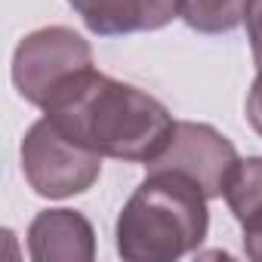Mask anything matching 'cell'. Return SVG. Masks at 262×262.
Returning <instances> with one entry per match:
<instances>
[{
    "label": "cell",
    "mask_w": 262,
    "mask_h": 262,
    "mask_svg": "<svg viewBox=\"0 0 262 262\" xmlns=\"http://www.w3.org/2000/svg\"><path fill=\"white\" fill-rule=\"evenodd\" d=\"M43 114L77 145L129 164H151L176 126L167 105L151 93L96 68L62 83L43 105Z\"/></svg>",
    "instance_id": "1"
},
{
    "label": "cell",
    "mask_w": 262,
    "mask_h": 262,
    "mask_svg": "<svg viewBox=\"0 0 262 262\" xmlns=\"http://www.w3.org/2000/svg\"><path fill=\"white\" fill-rule=\"evenodd\" d=\"M207 201L179 173H148L117 216V253L126 262H170L198 250L210 228Z\"/></svg>",
    "instance_id": "2"
},
{
    "label": "cell",
    "mask_w": 262,
    "mask_h": 262,
    "mask_svg": "<svg viewBox=\"0 0 262 262\" xmlns=\"http://www.w3.org/2000/svg\"><path fill=\"white\" fill-rule=\"evenodd\" d=\"M99 173L102 158L68 139L47 114L28 126L22 139V176L34 194L50 201L74 198L90 191Z\"/></svg>",
    "instance_id": "3"
},
{
    "label": "cell",
    "mask_w": 262,
    "mask_h": 262,
    "mask_svg": "<svg viewBox=\"0 0 262 262\" xmlns=\"http://www.w3.org/2000/svg\"><path fill=\"white\" fill-rule=\"evenodd\" d=\"M86 68H93V47L65 25H47L25 34L13 53V83L19 96L37 108Z\"/></svg>",
    "instance_id": "4"
},
{
    "label": "cell",
    "mask_w": 262,
    "mask_h": 262,
    "mask_svg": "<svg viewBox=\"0 0 262 262\" xmlns=\"http://www.w3.org/2000/svg\"><path fill=\"white\" fill-rule=\"evenodd\" d=\"M237 164H241L237 148L216 126L194 123V120H176L167 148L145 167L148 173H158V170L179 173L191 179L213 201V198H225L228 179L237 170Z\"/></svg>",
    "instance_id": "5"
},
{
    "label": "cell",
    "mask_w": 262,
    "mask_h": 262,
    "mask_svg": "<svg viewBox=\"0 0 262 262\" xmlns=\"http://www.w3.org/2000/svg\"><path fill=\"white\" fill-rule=\"evenodd\" d=\"M68 7L99 37L158 31L182 16V0H68Z\"/></svg>",
    "instance_id": "6"
},
{
    "label": "cell",
    "mask_w": 262,
    "mask_h": 262,
    "mask_svg": "<svg viewBox=\"0 0 262 262\" xmlns=\"http://www.w3.org/2000/svg\"><path fill=\"white\" fill-rule=\"evenodd\" d=\"M28 256L34 262H90L96 231L77 210H43L28 225Z\"/></svg>",
    "instance_id": "7"
},
{
    "label": "cell",
    "mask_w": 262,
    "mask_h": 262,
    "mask_svg": "<svg viewBox=\"0 0 262 262\" xmlns=\"http://www.w3.org/2000/svg\"><path fill=\"white\" fill-rule=\"evenodd\" d=\"M250 0H182V19L201 34L234 31L247 16Z\"/></svg>",
    "instance_id": "8"
},
{
    "label": "cell",
    "mask_w": 262,
    "mask_h": 262,
    "mask_svg": "<svg viewBox=\"0 0 262 262\" xmlns=\"http://www.w3.org/2000/svg\"><path fill=\"white\" fill-rule=\"evenodd\" d=\"M244 25H247V40H250L256 68H262V0H250Z\"/></svg>",
    "instance_id": "9"
},
{
    "label": "cell",
    "mask_w": 262,
    "mask_h": 262,
    "mask_svg": "<svg viewBox=\"0 0 262 262\" xmlns=\"http://www.w3.org/2000/svg\"><path fill=\"white\" fill-rule=\"evenodd\" d=\"M244 111H247V123L262 136V68L256 71L250 90H247V102H244Z\"/></svg>",
    "instance_id": "10"
},
{
    "label": "cell",
    "mask_w": 262,
    "mask_h": 262,
    "mask_svg": "<svg viewBox=\"0 0 262 262\" xmlns=\"http://www.w3.org/2000/svg\"><path fill=\"white\" fill-rule=\"evenodd\" d=\"M241 228H244V253L253 262H262V216L244 222Z\"/></svg>",
    "instance_id": "11"
}]
</instances>
